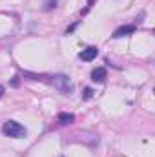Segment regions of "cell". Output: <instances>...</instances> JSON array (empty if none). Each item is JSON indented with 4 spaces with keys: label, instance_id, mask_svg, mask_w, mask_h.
I'll return each instance as SVG.
<instances>
[{
    "label": "cell",
    "instance_id": "3",
    "mask_svg": "<svg viewBox=\"0 0 155 157\" xmlns=\"http://www.w3.org/2000/svg\"><path fill=\"white\" fill-rule=\"evenodd\" d=\"M135 31H137V28H135L133 24H124V26H120V28H117V29H115L113 39H120V37L131 35V33H135Z\"/></svg>",
    "mask_w": 155,
    "mask_h": 157
},
{
    "label": "cell",
    "instance_id": "1",
    "mask_svg": "<svg viewBox=\"0 0 155 157\" xmlns=\"http://www.w3.org/2000/svg\"><path fill=\"white\" fill-rule=\"evenodd\" d=\"M47 78V82L55 88V90H59L62 95H71L73 93V84H71V78L68 77V75H62V73H57V75H49Z\"/></svg>",
    "mask_w": 155,
    "mask_h": 157
},
{
    "label": "cell",
    "instance_id": "5",
    "mask_svg": "<svg viewBox=\"0 0 155 157\" xmlns=\"http://www.w3.org/2000/svg\"><path fill=\"white\" fill-rule=\"evenodd\" d=\"M78 135H80V141H84V143L89 144V146L99 144V135L93 133V132H78Z\"/></svg>",
    "mask_w": 155,
    "mask_h": 157
},
{
    "label": "cell",
    "instance_id": "6",
    "mask_svg": "<svg viewBox=\"0 0 155 157\" xmlns=\"http://www.w3.org/2000/svg\"><path fill=\"white\" fill-rule=\"evenodd\" d=\"M106 77H108V71H106V68H97V70H93L91 71V80L93 82H104L106 80Z\"/></svg>",
    "mask_w": 155,
    "mask_h": 157
},
{
    "label": "cell",
    "instance_id": "2",
    "mask_svg": "<svg viewBox=\"0 0 155 157\" xmlns=\"http://www.w3.org/2000/svg\"><path fill=\"white\" fill-rule=\"evenodd\" d=\"M2 132H4V135H7V137H13V139H20V137H26V128L20 124V122H17V121H6L4 122V126H2Z\"/></svg>",
    "mask_w": 155,
    "mask_h": 157
},
{
    "label": "cell",
    "instance_id": "11",
    "mask_svg": "<svg viewBox=\"0 0 155 157\" xmlns=\"http://www.w3.org/2000/svg\"><path fill=\"white\" fill-rule=\"evenodd\" d=\"M4 95V86H0V97Z\"/></svg>",
    "mask_w": 155,
    "mask_h": 157
},
{
    "label": "cell",
    "instance_id": "8",
    "mask_svg": "<svg viewBox=\"0 0 155 157\" xmlns=\"http://www.w3.org/2000/svg\"><path fill=\"white\" fill-rule=\"evenodd\" d=\"M91 95H93V90H91V88H86V90H84V99H89Z\"/></svg>",
    "mask_w": 155,
    "mask_h": 157
},
{
    "label": "cell",
    "instance_id": "9",
    "mask_svg": "<svg viewBox=\"0 0 155 157\" xmlns=\"http://www.w3.org/2000/svg\"><path fill=\"white\" fill-rule=\"evenodd\" d=\"M18 84H20V78H18V77H13V80H11V86H13V88H17Z\"/></svg>",
    "mask_w": 155,
    "mask_h": 157
},
{
    "label": "cell",
    "instance_id": "10",
    "mask_svg": "<svg viewBox=\"0 0 155 157\" xmlns=\"http://www.w3.org/2000/svg\"><path fill=\"white\" fill-rule=\"evenodd\" d=\"M55 4H57L55 0H49V2L46 4V9H51V7H55Z\"/></svg>",
    "mask_w": 155,
    "mask_h": 157
},
{
    "label": "cell",
    "instance_id": "7",
    "mask_svg": "<svg viewBox=\"0 0 155 157\" xmlns=\"http://www.w3.org/2000/svg\"><path fill=\"white\" fill-rule=\"evenodd\" d=\"M59 122L60 124H71V122H75V115L73 113H59Z\"/></svg>",
    "mask_w": 155,
    "mask_h": 157
},
{
    "label": "cell",
    "instance_id": "4",
    "mask_svg": "<svg viewBox=\"0 0 155 157\" xmlns=\"http://www.w3.org/2000/svg\"><path fill=\"white\" fill-rule=\"evenodd\" d=\"M99 55V49L95 48V46H89V48H86V49H82L80 51V60H84V62H91L95 57Z\"/></svg>",
    "mask_w": 155,
    "mask_h": 157
}]
</instances>
